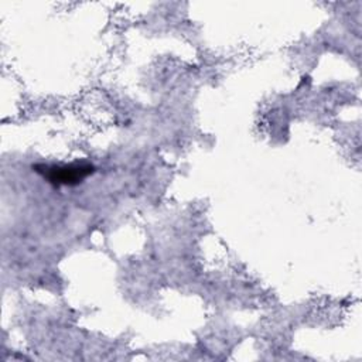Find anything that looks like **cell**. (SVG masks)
Segmentation results:
<instances>
[{"label":"cell","instance_id":"obj_1","mask_svg":"<svg viewBox=\"0 0 362 362\" xmlns=\"http://www.w3.org/2000/svg\"><path fill=\"white\" fill-rule=\"evenodd\" d=\"M44 177L54 184H78L89 174L93 173V167L89 164H69V165H52L44 168Z\"/></svg>","mask_w":362,"mask_h":362}]
</instances>
